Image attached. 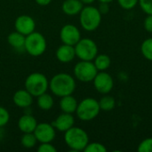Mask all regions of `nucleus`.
<instances>
[{"mask_svg": "<svg viewBox=\"0 0 152 152\" xmlns=\"http://www.w3.org/2000/svg\"><path fill=\"white\" fill-rule=\"evenodd\" d=\"M76 80L69 73H58L49 81V89L51 93L57 97H63L73 94L76 90Z\"/></svg>", "mask_w": 152, "mask_h": 152, "instance_id": "obj_1", "label": "nucleus"}, {"mask_svg": "<svg viewBox=\"0 0 152 152\" xmlns=\"http://www.w3.org/2000/svg\"><path fill=\"white\" fill-rule=\"evenodd\" d=\"M64 142L69 150L82 151L89 142V136L83 128L72 126L64 133Z\"/></svg>", "mask_w": 152, "mask_h": 152, "instance_id": "obj_2", "label": "nucleus"}, {"mask_svg": "<svg viewBox=\"0 0 152 152\" xmlns=\"http://www.w3.org/2000/svg\"><path fill=\"white\" fill-rule=\"evenodd\" d=\"M102 15L98 7L92 4L84 6L79 12V22L81 27L83 29L89 32L96 30L101 25Z\"/></svg>", "mask_w": 152, "mask_h": 152, "instance_id": "obj_3", "label": "nucleus"}, {"mask_svg": "<svg viewBox=\"0 0 152 152\" xmlns=\"http://www.w3.org/2000/svg\"><path fill=\"white\" fill-rule=\"evenodd\" d=\"M24 86L33 97H37L47 92L49 89V80L43 73L33 72L26 77Z\"/></svg>", "mask_w": 152, "mask_h": 152, "instance_id": "obj_4", "label": "nucleus"}, {"mask_svg": "<svg viewBox=\"0 0 152 152\" xmlns=\"http://www.w3.org/2000/svg\"><path fill=\"white\" fill-rule=\"evenodd\" d=\"M101 111L99 101L94 98L87 97L78 102L76 114L82 121H91L97 118Z\"/></svg>", "mask_w": 152, "mask_h": 152, "instance_id": "obj_5", "label": "nucleus"}, {"mask_svg": "<svg viewBox=\"0 0 152 152\" xmlns=\"http://www.w3.org/2000/svg\"><path fill=\"white\" fill-rule=\"evenodd\" d=\"M47 42L45 36L37 31L26 36L24 50L33 57L41 56L46 50Z\"/></svg>", "mask_w": 152, "mask_h": 152, "instance_id": "obj_6", "label": "nucleus"}, {"mask_svg": "<svg viewBox=\"0 0 152 152\" xmlns=\"http://www.w3.org/2000/svg\"><path fill=\"white\" fill-rule=\"evenodd\" d=\"M76 57L81 61H94L98 54L97 44L91 38H82L74 45Z\"/></svg>", "mask_w": 152, "mask_h": 152, "instance_id": "obj_7", "label": "nucleus"}, {"mask_svg": "<svg viewBox=\"0 0 152 152\" xmlns=\"http://www.w3.org/2000/svg\"><path fill=\"white\" fill-rule=\"evenodd\" d=\"M75 77L82 83L93 82L98 73L93 61H79L73 69Z\"/></svg>", "mask_w": 152, "mask_h": 152, "instance_id": "obj_8", "label": "nucleus"}, {"mask_svg": "<svg viewBox=\"0 0 152 152\" xmlns=\"http://www.w3.org/2000/svg\"><path fill=\"white\" fill-rule=\"evenodd\" d=\"M93 84L94 89L102 94H108L114 87L113 77L106 71H98L93 80Z\"/></svg>", "mask_w": 152, "mask_h": 152, "instance_id": "obj_9", "label": "nucleus"}, {"mask_svg": "<svg viewBox=\"0 0 152 152\" xmlns=\"http://www.w3.org/2000/svg\"><path fill=\"white\" fill-rule=\"evenodd\" d=\"M60 38L62 44L75 45L81 39V32L74 24H65L60 30Z\"/></svg>", "mask_w": 152, "mask_h": 152, "instance_id": "obj_10", "label": "nucleus"}, {"mask_svg": "<svg viewBox=\"0 0 152 152\" xmlns=\"http://www.w3.org/2000/svg\"><path fill=\"white\" fill-rule=\"evenodd\" d=\"M34 134L38 142H52L56 136V129L50 123H37Z\"/></svg>", "mask_w": 152, "mask_h": 152, "instance_id": "obj_11", "label": "nucleus"}, {"mask_svg": "<svg viewBox=\"0 0 152 152\" xmlns=\"http://www.w3.org/2000/svg\"><path fill=\"white\" fill-rule=\"evenodd\" d=\"M14 28L16 31L24 36H28L36 30V21L31 16L22 14L16 18L14 21Z\"/></svg>", "mask_w": 152, "mask_h": 152, "instance_id": "obj_12", "label": "nucleus"}, {"mask_svg": "<svg viewBox=\"0 0 152 152\" xmlns=\"http://www.w3.org/2000/svg\"><path fill=\"white\" fill-rule=\"evenodd\" d=\"M52 125L54 126L56 131H59L61 133H65L67 130L74 126L75 125V118L72 114L62 112L61 115H59L56 119L52 123Z\"/></svg>", "mask_w": 152, "mask_h": 152, "instance_id": "obj_13", "label": "nucleus"}, {"mask_svg": "<svg viewBox=\"0 0 152 152\" xmlns=\"http://www.w3.org/2000/svg\"><path fill=\"white\" fill-rule=\"evenodd\" d=\"M33 96L24 88L17 90L12 96L13 103L20 109H28L33 103Z\"/></svg>", "mask_w": 152, "mask_h": 152, "instance_id": "obj_14", "label": "nucleus"}, {"mask_svg": "<svg viewBox=\"0 0 152 152\" xmlns=\"http://www.w3.org/2000/svg\"><path fill=\"white\" fill-rule=\"evenodd\" d=\"M55 55H56L57 60L60 62H61V63H69L76 57L75 47L73 45L62 44L61 45H60L57 48V50L55 52Z\"/></svg>", "mask_w": 152, "mask_h": 152, "instance_id": "obj_15", "label": "nucleus"}, {"mask_svg": "<svg viewBox=\"0 0 152 152\" xmlns=\"http://www.w3.org/2000/svg\"><path fill=\"white\" fill-rule=\"evenodd\" d=\"M37 126V121L31 114H24L18 120V128L23 134L34 133Z\"/></svg>", "mask_w": 152, "mask_h": 152, "instance_id": "obj_16", "label": "nucleus"}, {"mask_svg": "<svg viewBox=\"0 0 152 152\" xmlns=\"http://www.w3.org/2000/svg\"><path fill=\"white\" fill-rule=\"evenodd\" d=\"M83 7L84 4L80 0H64L61 4L62 12L69 16L79 14Z\"/></svg>", "mask_w": 152, "mask_h": 152, "instance_id": "obj_17", "label": "nucleus"}, {"mask_svg": "<svg viewBox=\"0 0 152 152\" xmlns=\"http://www.w3.org/2000/svg\"><path fill=\"white\" fill-rule=\"evenodd\" d=\"M77 105H78V102L72 94L66 95L61 98L60 109L62 112L73 114L76 112Z\"/></svg>", "mask_w": 152, "mask_h": 152, "instance_id": "obj_18", "label": "nucleus"}, {"mask_svg": "<svg viewBox=\"0 0 152 152\" xmlns=\"http://www.w3.org/2000/svg\"><path fill=\"white\" fill-rule=\"evenodd\" d=\"M25 38H26V36L15 30L8 35L7 42L12 48L16 50H20V49H24Z\"/></svg>", "mask_w": 152, "mask_h": 152, "instance_id": "obj_19", "label": "nucleus"}, {"mask_svg": "<svg viewBox=\"0 0 152 152\" xmlns=\"http://www.w3.org/2000/svg\"><path fill=\"white\" fill-rule=\"evenodd\" d=\"M98 71H106L111 65V59L104 53H98L93 61Z\"/></svg>", "mask_w": 152, "mask_h": 152, "instance_id": "obj_20", "label": "nucleus"}, {"mask_svg": "<svg viewBox=\"0 0 152 152\" xmlns=\"http://www.w3.org/2000/svg\"><path fill=\"white\" fill-rule=\"evenodd\" d=\"M37 104L40 110L47 111V110H50L53 107L54 100L50 94L44 93L43 94L37 96Z\"/></svg>", "mask_w": 152, "mask_h": 152, "instance_id": "obj_21", "label": "nucleus"}, {"mask_svg": "<svg viewBox=\"0 0 152 152\" xmlns=\"http://www.w3.org/2000/svg\"><path fill=\"white\" fill-rule=\"evenodd\" d=\"M99 105H100L101 110L109 112V111L113 110L114 108L116 107V101L110 95H104L100 99Z\"/></svg>", "mask_w": 152, "mask_h": 152, "instance_id": "obj_22", "label": "nucleus"}, {"mask_svg": "<svg viewBox=\"0 0 152 152\" xmlns=\"http://www.w3.org/2000/svg\"><path fill=\"white\" fill-rule=\"evenodd\" d=\"M37 142H38L34 133H25L20 137V143L25 149H32L37 145Z\"/></svg>", "mask_w": 152, "mask_h": 152, "instance_id": "obj_23", "label": "nucleus"}, {"mask_svg": "<svg viewBox=\"0 0 152 152\" xmlns=\"http://www.w3.org/2000/svg\"><path fill=\"white\" fill-rule=\"evenodd\" d=\"M141 52L146 60L152 61V37H149L145 39L142 43Z\"/></svg>", "mask_w": 152, "mask_h": 152, "instance_id": "obj_24", "label": "nucleus"}, {"mask_svg": "<svg viewBox=\"0 0 152 152\" xmlns=\"http://www.w3.org/2000/svg\"><path fill=\"white\" fill-rule=\"evenodd\" d=\"M85 152H106L107 148L105 145H103L101 142H88L86 147L84 150Z\"/></svg>", "mask_w": 152, "mask_h": 152, "instance_id": "obj_25", "label": "nucleus"}, {"mask_svg": "<svg viewBox=\"0 0 152 152\" xmlns=\"http://www.w3.org/2000/svg\"><path fill=\"white\" fill-rule=\"evenodd\" d=\"M139 152H152V137L142 141L137 148Z\"/></svg>", "mask_w": 152, "mask_h": 152, "instance_id": "obj_26", "label": "nucleus"}, {"mask_svg": "<svg viewBox=\"0 0 152 152\" xmlns=\"http://www.w3.org/2000/svg\"><path fill=\"white\" fill-rule=\"evenodd\" d=\"M9 120H10L9 111L5 108L0 106V127L3 128L4 126H5L9 123Z\"/></svg>", "mask_w": 152, "mask_h": 152, "instance_id": "obj_27", "label": "nucleus"}, {"mask_svg": "<svg viewBox=\"0 0 152 152\" xmlns=\"http://www.w3.org/2000/svg\"><path fill=\"white\" fill-rule=\"evenodd\" d=\"M139 5L147 15H152V0H139Z\"/></svg>", "mask_w": 152, "mask_h": 152, "instance_id": "obj_28", "label": "nucleus"}, {"mask_svg": "<svg viewBox=\"0 0 152 152\" xmlns=\"http://www.w3.org/2000/svg\"><path fill=\"white\" fill-rule=\"evenodd\" d=\"M118 3L121 8L125 10H132L138 4L139 0H118Z\"/></svg>", "mask_w": 152, "mask_h": 152, "instance_id": "obj_29", "label": "nucleus"}, {"mask_svg": "<svg viewBox=\"0 0 152 152\" xmlns=\"http://www.w3.org/2000/svg\"><path fill=\"white\" fill-rule=\"evenodd\" d=\"M57 149L52 144V142H43L37 147L38 152H56Z\"/></svg>", "mask_w": 152, "mask_h": 152, "instance_id": "obj_30", "label": "nucleus"}, {"mask_svg": "<svg viewBox=\"0 0 152 152\" xmlns=\"http://www.w3.org/2000/svg\"><path fill=\"white\" fill-rule=\"evenodd\" d=\"M143 27L147 32L152 33V15H147V17L144 19Z\"/></svg>", "mask_w": 152, "mask_h": 152, "instance_id": "obj_31", "label": "nucleus"}, {"mask_svg": "<svg viewBox=\"0 0 152 152\" xmlns=\"http://www.w3.org/2000/svg\"><path fill=\"white\" fill-rule=\"evenodd\" d=\"M98 9H99V11H100V12L102 14H106L110 11V5H109L108 3H100V4L98 6Z\"/></svg>", "mask_w": 152, "mask_h": 152, "instance_id": "obj_32", "label": "nucleus"}, {"mask_svg": "<svg viewBox=\"0 0 152 152\" xmlns=\"http://www.w3.org/2000/svg\"><path fill=\"white\" fill-rule=\"evenodd\" d=\"M35 1L38 5H41V6H46L50 4L52 2V0H35Z\"/></svg>", "mask_w": 152, "mask_h": 152, "instance_id": "obj_33", "label": "nucleus"}, {"mask_svg": "<svg viewBox=\"0 0 152 152\" xmlns=\"http://www.w3.org/2000/svg\"><path fill=\"white\" fill-rule=\"evenodd\" d=\"M84 5H89V4H92L93 3L95 2V0H80Z\"/></svg>", "mask_w": 152, "mask_h": 152, "instance_id": "obj_34", "label": "nucleus"}, {"mask_svg": "<svg viewBox=\"0 0 152 152\" xmlns=\"http://www.w3.org/2000/svg\"><path fill=\"white\" fill-rule=\"evenodd\" d=\"M100 3H108V4H110V3H111V2H113L114 0H98Z\"/></svg>", "mask_w": 152, "mask_h": 152, "instance_id": "obj_35", "label": "nucleus"}]
</instances>
